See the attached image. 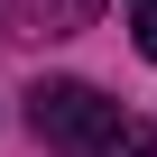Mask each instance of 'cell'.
<instances>
[{
    "mask_svg": "<svg viewBox=\"0 0 157 157\" xmlns=\"http://www.w3.org/2000/svg\"><path fill=\"white\" fill-rule=\"evenodd\" d=\"M129 37H139V56H157V0H129Z\"/></svg>",
    "mask_w": 157,
    "mask_h": 157,
    "instance_id": "cell-3",
    "label": "cell"
},
{
    "mask_svg": "<svg viewBox=\"0 0 157 157\" xmlns=\"http://www.w3.org/2000/svg\"><path fill=\"white\" fill-rule=\"evenodd\" d=\"M28 120H37L46 148H102L120 129V102H102L93 83H37L28 93Z\"/></svg>",
    "mask_w": 157,
    "mask_h": 157,
    "instance_id": "cell-1",
    "label": "cell"
},
{
    "mask_svg": "<svg viewBox=\"0 0 157 157\" xmlns=\"http://www.w3.org/2000/svg\"><path fill=\"white\" fill-rule=\"evenodd\" d=\"M93 157H157V129H148V120H120V129H111Z\"/></svg>",
    "mask_w": 157,
    "mask_h": 157,
    "instance_id": "cell-2",
    "label": "cell"
}]
</instances>
